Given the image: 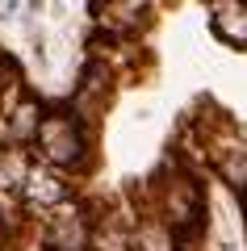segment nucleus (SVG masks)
<instances>
[{
	"label": "nucleus",
	"instance_id": "nucleus-1",
	"mask_svg": "<svg viewBox=\"0 0 247 251\" xmlns=\"http://www.w3.org/2000/svg\"><path fill=\"white\" fill-rule=\"evenodd\" d=\"M205 209H210V201H205L201 176H197L193 168H185L180 159L172 163V168H164V176L155 180V214L164 218L180 239H193L205 226Z\"/></svg>",
	"mask_w": 247,
	"mask_h": 251
},
{
	"label": "nucleus",
	"instance_id": "nucleus-2",
	"mask_svg": "<svg viewBox=\"0 0 247 251\" xmlns=\"http://www.w3.org/2000/svg\"><path fill=\"white\" fill-rule=\"evenodd\" d=\"M34 151L42 163H51V168H63V172H76L88 163L92 155V143H88V130H84V117H76L67 109V113H42V122H38L34 130Z\"/></svg>",
	"mask_w": 247,
	"mask_h": 251
},
{
	"label": "nucleus",
	"instance_id": "nucleus-3",
	"mask_svg": "<svg viewBox=\"0 0 247 251\" xmlns=\"http://www.w3.org/2000/svg\"><path fill=\"white\" fill-rule=\"evenodd\" d=\"M92 239H97V226L80 201L67 197L63 205L46 214V230H42L46 251H92Z\"/></svg>",
	"mask_w": 247,
	"mask_h": 251
},
{
	"label": "nucleus",
	"instance_id": "nucleus-4",
	"mask_svg": "<svg viewBox=\"0 0 247 251\" xmlns=\"http://www.w3.org/2000/svg\"><path fill=\"white\" fill-rule=\"evenodd\" d=\"M205 155H210V168L218 172V180L247 205V143L230 126H222V130L205 134Z\"/></svg>",
	"mask_w": 247,
	"mask_h": 251
},
{
	"label": "nucleus",
	"instance_id": "nucleus-5",
	"mask_svg": "<svg viewBox=\"0 0 247 251\" xmlns=\"http://www.w3.org/2000/svg\"><path fill=\"white\" fill-rule=\"evenodd\" d=\"M17 193L26 201V209H34V214H51L55 205H63L71 197L67 180H63V168H51V163H29Z\"/></svg>",
	"mask_w": 247,
	"mask_h": 251
},
{
	"label": "nucleus",
	"instance_id": "nucleus-6",
	"mask_svg": "<svg viewBox=\"0 0 247 251\" xmlns=\"http://www.w3.org/2000/svg\"><path fill=\"white\" fill-rule=\"evenodd\" d=\"M109 92H113V72H109L101 59H92L88 67H84V75H80L76 97H71V113L84 117V122H92V117L109 105Z\"/></svg>",
	"mask_w": 247,
	"mask_h": 251
},
{
	"label": "nucleus",
	"instance_id": "nucleus-7",
	"mask_svg": "<svg viewBox=\"0 0 247 251\" xmlns=\"http://www.w3.org/2000/svg\"><path fill=\"white\" fill-rule=\"evenodd\" d=\"M46 109L38 105L34 97H26V92L17 88V84H9V105H4V130H9L13 143H34V130L38 122H42Z\"/></svg>",
	"mask_w": 247,
	"mask_h": 251
},
{
	"label": "nucleus",
	"instance_id": "nucleus-8",
	"mask_svg": "<svg viewBox=\"0 0 247 251\" xmlns=\"http://www.w3.org/2000/svg\"><path fill=\"white\" fill-rule=\"evenodd\" d=\"M210 21L226 46L247 50V0H210Z\"/></svg>",
	"mask_w": 247,
	"mask_h": 251
},
{
	"label": "nucleus",
	"instance_id": "nucleus-9",
	"mask_svg": "<svg viewBox=\"0 0 247 251\" xmlns=\"http://www.w3.org/2000/svg\"><path fill=\"white\" fill-rule=\"evenodd\" d=\"M147 13H151V0H105V25L109 29H138L142 21H147Z\"/></svg>",
	"mask_w": 247,
	"mask_h": 251
},
{
	"label": "nucleus",
	"instance_id": "nucleus-10",
	"mask_svg": "<svg viewBox=\"0 0 247 251\" xmlns=\"http://www.w3.org/2000/svg\"><path fill=\"white\" fill-rule=\"evenodd\" d=\"M21 4H26V0H0V21H13L21 13Z\"/></svg>",
	"mask_w": 247,
	"mask_h": 251
}]
</instances>
